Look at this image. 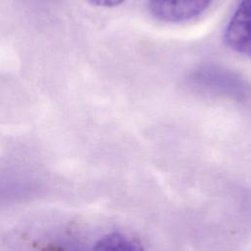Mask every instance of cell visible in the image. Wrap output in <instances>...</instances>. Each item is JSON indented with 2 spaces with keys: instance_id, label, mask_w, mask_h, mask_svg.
<instances>
[{
  "instance_id": "1",
  "label": "cell",
  "mask_w": 251,
  "mask_h": 251,
  "mask_svg": "<svg viewBox=\"0 0 251 251\" xmlns=\"http://www.w3.org/2000/svg\"><path fill=\"white\" fill-rule=\"evenodd\" d=\"M192 87L213 95L243 100L249 94L246 81L237 74L215 65L200 66L188 75Z\"/></svg>"
},
{
  "instance_id": "4",
  "label": "cell",
  "mask_w": 251,
  "mask_h": 251,
  "mask_svg": "<svg viewBox=\"0 0 251 251\" xmlns=\"http://www.w3.org/2000/svg\"><path fill=\"white\" fill-rule=\"evenodd\" d=\"M92 251H143V249L127 234L111 232L102 236Z\"/></svg>"
},
{
  "instance_id": "5",
  "label": "cell",
  "mask_w": 251,
  "mask_h": 251,
  "mask_svg": "<svg viewBox=\"0 0 251 251\" xmlns=\"http://www.w3.org/2000/svg\"><path fill=\"white\" fill-rule=\"evenodd\" d=\"M90 3L100 7H114L120 5L125 0H88Z\"/></svg>"
},
{
  "instance_id": "2",
  "label": "cell",
  "mask_w": 251,
  "mask_h": 251,
  "mask_svg": "<svg viewBox=\"0 0 251 251\" xmlns=\"http://www.w3.org/2000/svg\"><path fill=\"white\" fill-rule=\"evenodd\" d=\"M224 39L229 49L251 57V0H239L226 24Z\"/></svg>"
},
{
  "instance_id": "3",
  "label": "cell",
  "mask_w": 251,
  "mask_h": 251,
  "mask_svg": "<svg viewBox=\"0 0 251 251\" xmlns=\"http://www.w3.org/2000/svg\"><path fill=\"white\" fill-rule=\"evenodd\" d=\"M212 0H148L150 14L165 23H181L196 18Z\"/></svg>"
},
{
  "instance_id": "6",
  "label": "cell",
  "mask_w": 251,
  "mask_h": 251,
  "mask_svg": "<svg viewBox=\"0 0 251 251\" xmlns=\"http://www.w3.org/2000/svg\"><path fill=\"white\" fill-rule=\"evenodd\" d=\"M66 251H79V250H77L76 248H74V247H69V248H67V250Z\"/></svg>"
}]
</instances>
